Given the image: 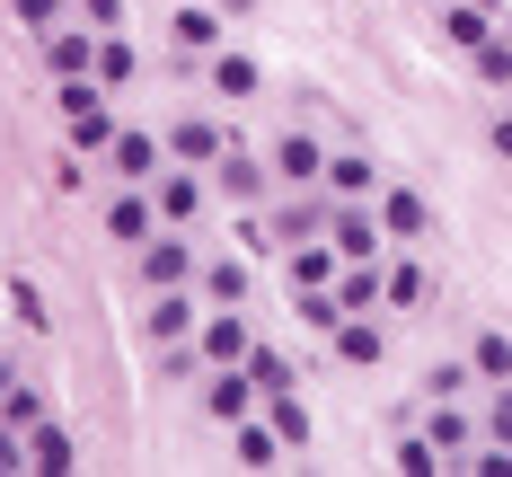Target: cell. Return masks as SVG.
Returning a JSON list of instances; mask_svg holds the SVG:
<instances>
[{
    "label": "cell",
    "instance_id": "cell-14",
    "mask_svg": "<svg viewBox=\"0 0 512 477\" xmlns=\"http://www.w3.org/2000/svg\"><path fill=\"white\" fill-rule=\"evenodd\" d=\"M424 221H433V212H424V195H415V186H389V195H380V230H389V248H398V239H424Z\"/></svg>",
    "mask_w": 512,
    "mask_h": 477
},
{
    "label": "cell",
    "instance_id": "cell-11",
    "mask_svg": "<svg viewBox=\"0 0 512 477\" xmlns=\"http://www.w3.org/2000/svg\"><path fill=\"white\" fill-rule=\"evenodd\" d=\"M318 186H327V204H362V195H380V177H371V159H362V151H336Z\"/></svg>",
    "mask_w": 512,
    "mask_h": 477
},
{
    "label": "cell",
    "instance_id": "cell-31",
    "mask_svg": "<svg viewBox=\"0 0 512 477\" xmlns=\"http://www.w3.org/2000/svg\"><path fill=\"white\" fill-rule=\"evenodd\" d=\"M36 416H45V398L9 380V389H0V424H18V433H27V424H36Z\"/></svg>",
    "mask_w": 512,
    "mask_h": 477
},
{
    "label": "cell",
    "instance_id": "cell-7",
    "mask_svg": "<svg viewBox=\"0 0 512 477\" xmlns=\"http://www.w3.org/2000/svg\"><path fill=\"white\" fill-rule=\"evenodd\" d=\"M106 230H115L124 248H142V239H159V195H142V186H124V195L106 204Z\"/></svg>",
    "mask_w": 512,
    "mask_h": 477
},
{
    "label": "cell",
    "instance_id": "cell-18",
    "mask_svg": "<svg viewBox=\"0 0 512 477\" xmlns=\"http://www.w3.org/2000/svg\"><path fill=\"white\" fill-rule=\"evenodd\" d=\"M230 451H239V469H274V460H283V433H274V416L265 424H230Z\"/></svg>",
    "mask_w": 512,
    "mask_h": 477
},
{
    "label": "cell",
    "instance_id": "cell-28",
    "mask_svg": "<svg viewBox=\"0 0 512 477\" xmlns=\"http://www.w3.org/2000/svg\"><path fill=\"white\" fill-rule=\"evenodd\" d=\"M256 177H265L256 159H230V151L212 159V186H221V195H239V204H248V195H256Z\"/></svg>",
    "mask_w": 512,
    "mask_h": 477
},
{
    "label": "cell",
    "instance_id": "cell-30",
    "mask_svg": "<svg viewBox=\"0 0 512 477\" xmlns=\"http://www.w3.org/2000/svg\"><path fill=\"white\" fill-rule=\"evenodd\" d=\"M477 80H486V89H512V36H486V45H477Z\"/></svg>",
    "mask_w": 512,
    "mask_h": 477
},
{
    "label": "cell",
    "instance_id": "cell-8",
    "mask_svg": "<svg viewBox=\"0 0 512 477\" xmlns=\"http://www.w3.org/2000/svg\"><path fill=\"white\" fill-rule=\"evenodd\" d=\"M45 62H53V80L98 71V27H53V36H45Z\"/></svg>",
    "mask_w": 512,
    "mask_h": 477
},
{
    "label": "cell",
    "instance_id": "cell-9",
    "mask_svg": "<svg viewBox=\"0 0 512 477\" xmlns=\"http://www.w3.org/2000/svg\"><path fill=\"white\" fill-rule=\"evenodd\" d=\"M195 336H204V363H248V345H256V327L239 310H212Z\"/></svg>",
    "mask_w": 512,
    "mask_h": 477
},
{
    "label": "cell",
    "instance_id": "cell-1",
    "mask_svg": "<svg viewBox=\"0 0 512 477\" xmlns=\"http://www.w3.org/2000/svg\"><path fill=\"white\" fill-rule=\"evenodd\" d=\"M115 89H106L98 71H80V80H62V133H71V151H106L115 142Z\"/></svg>",
    "mask_w": 512,
    "mask_h": 477
},
{
    "label": "cell",
    "instance_id": "cell-27",
    "mask_svg": "<svg viewBox=\"0 0 512 477\" xmlns=\"http://www.w3.org/2000/svg\"><path fill=\"white\" fill-rule=\"evenodd\" d=\"M177 45L186 53H221V18H212V9H177Z\"/></svg>",
    "mask_w": 512,
    "mask_h": 477
},
{
    "label": "cell",
    "instance_id": "cell-25",
    "mask_svg": "<svg viewBox=\"0 0 512 477\" xmlns=\"http://www.w3.org/2000/svg\"><path fill=\"white\" fill-rule=\"evenodd\" d=\"M212 89L221 98H256V62L248 53H212Z\"/></svg>",
    "mask_w": 512,
    "mask_h": 477
},
{
    "label": "cell",
    "instance_id": "cell-34",
    "mask_svg": "<svg viewBox=\"0 0 512 477\" xmlns=\"http://www.w3.org/2000/svg\"><path fill=\"white\" fill-rule=\"evenodd\" d=\"M62 9H80V0H18V27L53 36V27H62Z\"/></svg>",
    "mask_w": 512,
    "mask_h": 477
},
{
    "label": "cell",
    "instance_id": "cell-16",
    "mask_svg": "<svg viewBox=\"0 0 512 477\" xmlns=\"http://www.w3.org/2000/svg\"><path fill=\"white\" fill-rule=\"evenodd\" d=\"M142 327H151L159 345H186V336H195V301H186V283H177V292H151V318H142Z\"/></svg>",
    "mask_w": 512,
    "mask_h": 477
},
{
    "label": "cell",
    "instance_id": "cell-15",
    "mask_svg": "<svg viewBox=\"0 0 512 477\" xmlns=\"http://www.w3.org/2000/svg\"><path fill=\"white\" fill-rule=\"evenodd\" d=\"M336 354H345V363H380V354H389L380 318H371V310H345V318H336Z\"/></svg>",
    "mask_w": 512,
    "mask_h": 477
},
{
    "label": "cell",
    "instance_id": "cell-6",
    "mask_svg": "<svg viewBox=\"0 0 512 477\" xmlns=\"http://www.w3.org/2000/svg\"><path fill=\"white\" fill-rule=\"evenodd\" d=\"M151 195H159V221H177V230H186V221L204 212V168H186V159H177L168 177H151Z\"/></svg>",
    "mask_w": 512,
    "mask_h": 477
},
{
    "label": "cell",
    "instance_id": "cell-20",
    "mask_svg": "<svg viewBox=\"0 0 512 477\" xmlns=\"http://www.w3.org/2000/svg\"><path fill=\"white\" fill-rule=\"evenodd\" d=\"M424 433H433V451H442V460H460V469H468V451H477V433H468L460 398H442V416L424 424Z\"/></svg>",
    "mask_w": 512,
    "mask_h": 477
},
{
    "label": "cell",
    "instance_id": "cell-22",
    "mask_svg": "<svg viewBox=\"0 0 512 477\" xmlns=\"http://www.w3.org/2000/svg\"><path fill=\"white\" fill-rule=\"evenodd\" d=\"M336 310H380V265H345L336 274Z\"/></svg>",
    "mask_w": 512,
    "mask_h": 477
},
{
    "label": "cell",
    "instance_id": "cell-36",
    "mask_svg": "<svg viewBox=\"0 0 512 477\" xmlns=\"http://www.w3.org/2000/svg\"><path fill=\"white\" fill-rule=\"evenodd\" d=\"M80 18H89L98 36H115V27H124V0H80Z\"/></svg>",
    "mask_w": 512,
    "mask_h": 477
},
{
    "label": "cell",
    "instance_id": "cell-3",
    "mask_svg": "<svg viewBox=\"0 0 512 477\" xmlns=\"http://www.w3.org/2000/svg\"><path fill=\"white\" fill-rule=\"evenodd\" d=\"M327 239H336L345 265H380V248H389L380 212H362V204H327Z\"/></svg>",
    "mask_w": 512,
    "mask_h": 477
},
{
    "label": "cell",
    "instance_id": "cell-19",
    "mask_svg": "<svg viewBox=\"0 0 512 477\" xmlns=\"http://www.w3.org/2000/svg\"><path fill=\"white\" fill-rule=\"evenodd\" d=\"M424 301V265L415 257H380V310H415Z\"/></svg>",
    "mask_w": 512,
    "mask_h": 477
},
{
    "label": "cell",
    "instance_id": "cell-21",
    "mask_svg": "<svg viewBox=\"0 0 512 477\" xmlns=\"http://www.w3.org/2000/svg\"><path fill=\"white\" fill-rule=\"evenodd\" d=\"M248 380H256V398H274V389H292V354H274L265 336L248 345Z\"/></svg>",
    "mask_w": 512,
    "mask_h": 477
},
{
    "label": "cell",
    "instance_id": "cell-29",
    "mask_svg": "<svg viewBox=\"0 0 512 477\" xmlns=\"http://www.w3.org/2000/svg\"><path fill=\"white\" fill-rule=\"evenodd\" d=\"M98 80L106 89H133V45L124 36H98Z\"/></svg>",
    "mask_w": 512,
    "mask_h": 477
},
{
    "label": "cell",
    "instance_id": "cell-32",
    "mask_svg": "<svg viewBox=\"0 0 512 477\" xmlns=\"http://www.w3.org/2000/svg\"><path fill=\"white\" fill-rule=\"evenodd\" d=\"M398 469H407V477H433V469H442V451H433V433H407V442H398Z\"/></svg>",
    "mask_w": 512,
    "mask_h": 477
},
{
    "label": "cell",
    "instance_id": "cell-13",
    "mask_svg": "<svg viewBox=\"0 0 512 477\" xmlns=\"http://www.w3.org/2000/svg\"><path fill=\"white\" fill-rule=\"evenodd\" d=\"M168 151L186 159V168H212V159H221V124H212V115H177V124H168Z\"/></svg>",
    "mask_w": 512,
    "mask_h": 477
},
{
    "label": "cell",
    "instance_id": "cell-35",
    "mask_svg": "<svg viewBox=\"0 0 512 477\" xmlns=\"http://www.w3.org/2000/svg\"><path fill=\"white\" fill-rule=\"evenodd\" d=\"M486 442H504V451H512V389L486 398Z\"/></svg>",
    "mask_w": 512,
    "mask_h": 477
},
{
    "label": "cell",
    "instance_id": "cell-37",
    "mask_svg": "<svg viewBox=\"0 0 512 477\" xmlns=\"http://www.w3.org/2000/svg\"><path fill=\"white\" fill-rule=\"evenodd\" d=\"M486 142H495V151H504V159H512V98H504V106H495V124H486Z\"/></svg>",
    "mask_w": 512,
    "mask_h": 477
},
{
    "label": "cell",
    "instance_id": "cell-12",
    "mask_svg": "<svg viewBox=\"0 0 512 477\" xmlns=\"http://www.w3.org/2000/svg\"><path fill=\"white\" fill-rule=\"evenodd\" d=\"M27 469H45V477H62V469H80V442L62 433V424H27Z\"/></svg>",
    "mask_w": 512,
    "mask_h": 477
},
{
    "label": "cell",
    "instance_id": "cell-10",
    "mask_svg": "<svg viewBox=\"0 0 512 477\" xmlns=\"http://www.w3.org/2000/svg\"><path fill=\"white\" fill-rule=\"evenodd\" d=\"M106 151H115V168H124V186H151V177H159V142L142 133V124H115Z\"/></svg>",
    "mask_w": 512,
    "mask_h": 477
},
{
    "label": "cell",
    "instance_id": "cell-4",
    "mask_svg": "<svg viewBox=\"0 0 512 477\" xmlns=\"http://www.w3.org/2000/svg\"><path fill=\"white\" fill-rule=\"evenodd\" d=\"M248 407H265V398H256V380H248V363H212V371H204V416H212V424H239Z\"/></svg>",
    "mask_w": 512,
    "mask_h": 477
},
{
    "label": "cell",
    "instance_id": "cell-24",
    "mask_svg": "<svg viewBox=\"0 0 512 477\" xmlns=\"http://www.w3.org/2000/svg\"><path fill=\"white\" fill-rule=\"evenodd\" d=\"M318 230H327V212L309 204V195H301V204H283V212H274V239H283V248H301V239H318Z\"/></svg>",
    "mask_w": 512,
    "mask_h": 477
},
{
    "label": "cell",
    "instance_id": "cell-17",
    "mask_svg": "<svg viewBox=\"0 0 512 477\" xmlns=\"http://www.w3.org/2000/svg\"><path fill=\"white\" fill-rule=\"evenodd\" d=\"M274 177H292V186H318V177H327V151H318L309 133H283V142H274Z\"/></svg>",
    "mask_w": 512,
    "mask_h": 477
},
{
    "label": "cell",
    "instance_id": "cell-2",
    "mask_svg": "<svg viewBox=\"0 0 512 477\" xmlns=\"http://www.w3.org/2000/svg\"><path fill=\"white\" fill-rule=\"evenodd\" d=\"M133 265H142V283H151V292H177V283H195V274H204V265H195V248L177 239V221H168L159 239H142V248H133Z\"/></svg>",
    "mask_w": 512,
    "mask_h": 477
},
{
    "label": "cell",
    "instance_id": "cell-23",
    "mask_svg": "<svg viewBox=\"0 0 512 477\" xmlns=\"http://www.w3.org/2000/svg\"><path fill=\"white\" fill-rule=\"evenodd\" d=\"M239 292H248V265L212 257V265H204V301H212V310H239Z\"/></svg>",
    "mask_w": 512,
    "mask_h": 477
},
{
    "label": "cell",
    "instance_id": "cell-33",
    "mask_svg": "<svg viewBox=\"0 0 512 477\" xmlns=\"http://www.w3.org/2000/svg\"><path fill=\"white\" fill-rule=\"evenodd\" d=\"M468 363L486 371V380H512V336H477V354Z\"/></svg>",
    "mask_w": 512,
    "mask_h": 477
},
{
    "label": "cell",
    "instance_id": "cell-38",
    "mask_svg": "<svg viewBox=\"0 0 512 477\" xmlns=\"http://www.w3.org/2000/svg\"><path fill=\"white\" fill-rule=\"evenodd\" d=\"M486 9H495V0H486Z\"/></svg>",
    "mask_w": 512,
    "mask_h": 477
},
{
    "label": "cell",
    "instance_id": "cell-26",
    "mask_svg": "<svg viewBox=\"0 0 512 477\" xmlns=\"http://www.w3.org/2000/svg\"><path fill=\"white\" fill-rule=\"evenodd\" d=\"M265 416H274V433H283V451H301V442H309V416H301V398H292V389H274V398H265Z\"/></svg>",
    "mask_w": 512,
    "mask_h": 477
},
{
    "label": "cell",
    "instance_id": "cell-5",
    "mask_svg": "<svg viewBox=\"0 0 512 477\" xmlns=\"http://www.w3.org/2000/svg\"><path fill=\"white\" fill-rule=\"evenodd\" d=\"M283 274H292V292H327V283L345 274V257H336V239L318 230V239H301V248L283 257Z\"/></svg>",
    "mask_w": 512,
    "mask_h": 477
}]
</instances>
